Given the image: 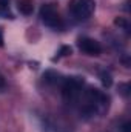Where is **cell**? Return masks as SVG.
Listing matches in <instances>:
<instances>
[{
  "mask_svg": "<svg viewBox=\"0 0 131 132\" xmlns=\"http://www.w3.org/2000/svg\"><path fill=\"white\" fill-rule=\"evenodd\" d=\"M71 108L77 109V112L83 118L102 117L108 112L110 97L100 89L83 86V89L80 91V94L77 95V98L72 103Z\"/></svg>",
  "mask_w": 131,
  "mask_h": 132,
  "instance_id": "1",
  "label": "cell"
},
{
  "mask_svg": "<svg viewBox=\"0 0 131 132\" xmlns=\"http://www.w3.org/2000/svg\"><path fill=\"white\" fill-rule=\"evenodd\" d=\"M83 86H85V81L82 77H63L60 83V92H62L63 101L68 106H72V103L76 101Z\"/></svg>",
  "mask_w": 131,
  "mask_h": 132,
  "instance_id": "2",
  "label": "cell"
},
{
  "mask_svg": "<svg viewBox=\"0 0 131 132\" xmlns=\"http://www.w3.org/2000/svg\"><path fill=\"white\" fill-rule=\"evenodd\" d=\"M94 0H69L68 3V12L71 19L76 22H83L90 19L94 12Z\"/></svg>",
  "mask_w": 131,
  "mask_h": 132,
  "instance_id": "3",
  "label": "cell"
},
{
  "mask_svg": "<svg viewBox=\"0 0 131 132\" xmlns=\"http://www.w3.org/2000/svg\"><path fill=\"white\" fill-rule=\"evenodd\" d=\"M39 15H40L42 23L45 26L51 28V29H56V31L59 29L60 31L65 26V23H63V20H62V17H60V14H59V11H57L54 3H45L40 8Z\"/></svg>",
  "mask_w": 131,
  "mask_h": 132,
  "instance_id": "4",
  "label": "cell"
},
{
  "mask_svg": "<svg viewBox=\"0 0 131 132\" xmlns=\"http://www.w3.org/2000/svg\"><path fill=\"white\" fill-rule=\"evenodd\" d=\"M77 46L86 55H99V54H102V45L97 40L91 38V37H80L77 40Z\"/></svg>",
  "mask_w": 131,
  "mask_h": 132,
  "instance_id": "5",
  "label": "cell"
},
{
  "mask_svg": "<svg viewBox=\"0 0 131 132\" xmlns=\"http://www.w3.org/2000/svg\"><path fill=\"white\" fill-rule=\"evenodd\" d=\"M17 8H19L20 14H23V15H31L33 11H34L33 0H19V2H17Z\"/></svg>",
  "mask_w": 131,
  "mask_h": 132,
  "instance_id": "6",
  "label": "cell"
},
{
  "mask_svg": "<svg viewBox=\"0 0 131 132\" xmlns=\"http://www.w3.org/2000/svg\"><path fill=\"white\" fill-rule=\"evenodd\" d=\"M9 3L11 0H0V17L2 19H14Z\"/></svg>",
  "mask_w": 131,
  "mask_h": 132,
  "instance_id": "7",
  "label": "cell"
},
{
  "mask_svg": "<svg viewBox=\"0 0 131 132\" xmlns=\"http://www.w3.org/2000/svg\"><path fill=\"white\" fill-rule=\"evenodd\" d=\"M100 77H102V83H103V86H106V88H108V86L111 85V81H113V80H111L110 72H105V71H103V72L100 74Z\"/></svg>",
  "mask_w": 131,
  "mask_h": 132,
  "instance_id": "8",
  "label": "cell"
},
{
  "mask_svg": "<svg viewBox=\"0 0 131 132\" xmlns=\"http://www.w3.org/2000/svg\"><path fill=\"white\" fill-rule=\"evenodd\" d=\"M116 25L123 26V29H125V31H128V23H127L125 20H122V19H116Z\"/></svg>",
  "mask_w": 131,
  "mask_h": 132,
  "instance_id": "9",
  "label": "cell"
},
{
  "mask_svg": "<svg viewBox=\"0 0 131 132\" xmlns=\"http://www.w3.org/2000/svg\"><path fill=\"white\" fill-rule=\"evenodd\" d=\"M68 54H71V48H68V46L62 48V51H60V55H68Z\"/></svg>",
  "mask_w": 131,
  "mask_h": 132,
  "instance_id": "10",
  "label": "cell"
},
{
  "mask_svg": "<svg viewBox=\"0 0 131 132\" xmlns=\"http://www.w3.org/2000/svg\"><path fill=\"white\" fill-rule=\"evenodd\" d=\"M128 88H130L128 85H122V86H120V89H123V91H122L123 95H128Z\"/></svg>",
  "mask_w": 131,
  "mask_h": 132,
  "instance_id": "11",
  "label": "cell"
},
{
  "mask_svg": "<svg viewBox=\"0 0 131 132\" xmlns=\"http://www.w3.org/2000/svg\"><path fill=\"white\" fill-rule=\"evenodd\" d=\"M5 88V78H3V75L0 74V89H3Z\"/></svg>",
  "mask_w": 131,
  "mask_h": 132,
  "instance_id": "12",
  "label": "cell"
},
{
  "mask_svg": "<svg viewBox=\"0 0 131 132\" xmlns=\"http://www.w3.org/2000/svg\"><path fill=\"white\" fill-rule=\"evenodd\" d=\"M3 42H5V40H3V29L0 28V48L3 46Z\"/></svg>",
  "mask_w": 131,
  "mask_h": 132,
  "instance_id": "13",
  "label": "cell"
}]
</instances>
